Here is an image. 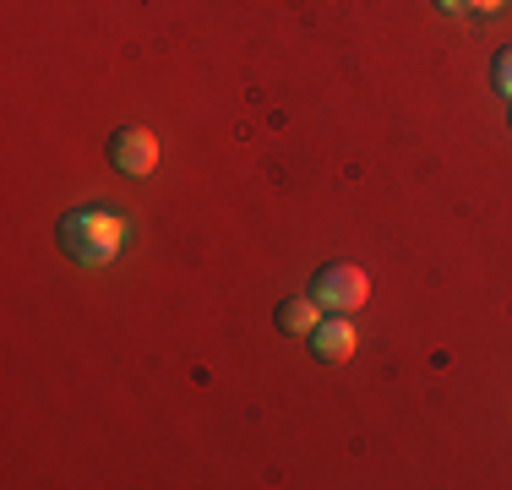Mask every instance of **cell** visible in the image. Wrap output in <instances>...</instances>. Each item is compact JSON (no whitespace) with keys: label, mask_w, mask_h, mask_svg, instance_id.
Returning a JSON list of instances; mask_svg holds the SVG:
<instances>
[{"label":"cell","mask_w":512,"mask_h":490,"mask_svg":"<svg viewBox=\"0 0 512 490\" xmlns=\"http://www.w3.org/2000/svg\"><path fill=\"white\" fill-rule=\"evenodd\" d=\"M126 218L120 213H104V207H88V213H66L60 218V251L77 256L88 267H104L109 256L126 245Z\"/></svg>","instance_id":"6da1fadb"},{"label":"cell","mask_w":512,"mask_h":490,"mask_svg":"<svg viewBox=\"0 0 512 490\" xmlns=\"http://www.w3.org/2000/svg\"><path fill=\"white\" fill-rule=\"evenodd\" d=\"M365 294H371V278H365V267H355V262L322 267V273H316V284H311V300L322 305V311H338V316L360 311Z\"/></svg>","instance_id":"7a4b0ae2"},{"label":"cell","mask_w":512,"mask_h":490,"mask_svg":"<svg viewBox=\"0 0 512 490\" xmlns=\"http://www.w3.org/2000/svg\"><path fill=\"white\" fill-rule=\"evenodd\" d=\"M109 164L120 169V175H153V164H158V137L153 131H142V126H120L115 137H109Z\"/></svg>","instance_id":"3957f363"},{"label":"cell","mask_w":512,"mask_h":490,"mask_svg":"<svg viewBox=\"0 0 512 490\" xmlns=\"http://www.w3.org/2000/svg\"><path fill=\"white\" fill-rule=\"evenodd\" d=\"M360 349V338H355V327H349V316H327V322H316V333H311V354L316 360H327V365H344L349 354Z\"/></svg>","instance_id":"277c9868"},{"label":"cell","mask_w":512,"mask_h":490,"mask_svg":"<svg viewBox=\"0 0 512 490\" xmlns=\"http://www.w3.org/2000/svg\"><path fill=\"white\" fill-rule=\"evenodd\" d=\"M316 322H322V305H316V300H284V305H278V327H284L289 338L316 333Z\"/></svg>","instance_id":"5b68a950"},{"label":"cell","mask_w":512,"mask_h":490,"mask_svg":"<svg viewBox=\"0 0 512 490\" xmlns=\"http://www.w3.org/2000/svg\"><path fill=\"white\" fill-rule=\"evenodd\" d=\"M491 82H496V93L502 98H512V44L496 55V66H491Z\"/></svg>","instance_id":"8992f818"},{"label":"cell","mask_w":512,"mask_h":490,"mask_svg":"<svg viewBox=\"0 0 512 490\" xmlns=\"http://www.w3.org/2000/svg\"><path fill=\"white\" fill-rule=\"evenodd\" d=\"M469 11H485V17H491V11H502V0H469Z\"/></svg>","instance_id":"52a82bcc"},{"label":"cell","mask_w":512,"mask_h":490,"mask_svg":"<svg viewBox=\"0 0 512 490\" xmlns=\"http://www.w3.org/2000/svg\"><path fill=\"white\" fill-rule=\"evenodd\" d=\"M442 11H469V0H436Z\"/></svg>","instance_id":"ba28073f"}]
</instances>
